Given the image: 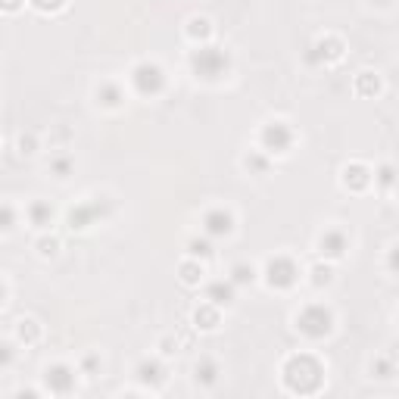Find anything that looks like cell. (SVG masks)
<instances>
[{
  "instance_id": "27",
  "label": "cell",
  "mask_w": 399,
  "mask_h": 399,
  "mask_svg": "<svg viewBox=\"0 0 399 399\" xmlns=\"http://www.w3.org/2000/svg\"><path fill=\"white\" fill-rule=\"evenodd\" d=\"M309 274H312V284H315V287H328L330 281H334V272H330V265H315Z\"/></svg>"
},
{
  "instance_id": "11",
  "label": "cell",
  "mask_w": 399,
  "mask_h": 399,
  "mask_svg": "<svg viewBox=\"0 0 399 399\" xmlns=\"http://www.w3.org/2000/svg\"><path fill=\"white\" fill-rule=\"evenodd\" d=\"M44 384H47V390L50 393H69L75 387V371L69 365H53V368H47L44 371Z\"/></svg>"
},
{
  "instance_id": "29",
  "label": "cell",
  "mask_w": 399,
  "mask_h": 399,
  "mask_svg": "<svg viewBox=\"0 0 399 399\" xmlns=\"http://www.w3.org/2000/svg\"><path fill=\"white\" fill-rule=\"evenodd\" d=\"M35 10H41V12H56V10H62L66 6V0H28Z\"/></svg>"
},
{
  "instance_id": "26",
  "label": "cell",
  "mask_w": 399,
  "mask_h": 399,
  "mask_svg": "<svg viewBox=\"0 0 399 399\" xmlns=\"http://www.w3.org/2000/svg\"><path fill=\"white\" fill-rule=\"evenodd\" d=\"M243 166L249 168L253 175H265L268 172V159L262 153H247V159H243Z\"/></svg>"
},
{
  "instance_id": "19",
  "label": "cell",
  "mask_w": 399,
  "mask_h": 399,
  "mask_svg": "<svg viewBox=\"0 0 399 399\" xmlns=\"http://www.w3.org/2000/svg\"><path fill=\"white\" fill-rule=\"evenodd\" d=\"M193 321H197V328L212 330V328H215V324H218V305H212V303L200 305V309L193 312Z\"/></svg>"
},
{
  "instance_id": "16",
  "label": "cell",
  "mask_w": 399,
  "mask_h": 399,
  "mask_svg": "<svg viewBox=\"0 0 399 399\" xmlns=\"http://www.w3.org/2000/svg\"><path fill=\"white\" fill-rule=\"evenodd\" d=\"M97 100L103 106H109V109H116V106H122L125 94H122V87H118L116 81H103V85L97 87Z\"/></svg>"
},
{
  "instance_id": "12",
  "label": "cell",
  "mask_w": 399,
  "mask_h": 399,
  "mask_svg": "<svg viewBox=\"0 0 399 399\" xmlns=\"http://www.w3.org/2000/svg\"><path fill=\"white\" fill-rule=\"evenodd\" d=\"M343 184H346L349 190H365V187L371 184V168L362 166V162L346 166V168H343Z\"/></svg>"
},
{
  "instance_id": "35",
  "label": "cell",
  "mask_w": 399,
  "mask_h": 399,
  "mask_svg": "<svg viewBox=\"0 0 399 399\" xmlns=\"http://www.w3.org/2000/svg\"><path fill=\"white\" fill-rule=\"evenodd\" d=\"M22 3H25V0H0V10H3V12H16V10H22Z\"/></svg>"
},
{
  "instance_id": "4",
  "label": "cell",
  "mask_w": 399,
  "mask_h": 399,
  "mask_svg": "<svg viewBox=\"0 0 399 399\" xmlns=\"http://www.w3.org/2000/svg\"><path fill=\"white\" fill-rule=\"evenodd\" d=\"M109 212H112V203H109V200H103V197L85 200V203H78V206H72V209H69L66 224H69L72 231H85V228H91V224H97L100 218H106Z\"/></svg>"
},
{
  "instance_id": "33",
  "label": "cell",
  "mask_w": 399,
  "mask_h": 399,
  "mask_svg": "<svg viewBox=\"0 0 399 399\" xmlns=\"http://www.w3.org/2000/svg\"><path fill=\"white\" fill-rule=\"evenodd\" d=\"M19 150H22V153H35V134H22V137H19Z\"/></svg>"
},
{
  "instance_id": "22",
  "label": "cell",
  "mask_w": 399,
  "mask_h": 399,
  "mask_svg": "<svg viewBox=\"0 0 399 399\" xmlns=\"http://www.w3.org/2000/svg\"><path fill=\"white\" fill-rule=\"evenodd\" d=\"M256 281V268L247 265V262H237L234 268H231V284L240 287V284H253Z\"/></svg>"
},
{
  "instance_id": "15",
  "label": "cell",
  "mask_w": 399,
  "mask_h": 399,
  "mask_svg": "<svg viewBox=\"0 0 399 399\" xmlns=\"http://www.w3.org/2000/svg\"><path fill=\"white\" fill-rule=\"evenodd\" d=\"M193 378H197V384H215L218 380V362L209 359V355H203V359L197 362V368H193Z\"/></svg>"
},
{
  "instance_id": "25",
  "label": "cell",
  "mask_w": 399,
  "mask_h": 399,
  "mask_svg": "<svg viewBox=\"0 0 399 399\" xmlns=\"http://www.w3.org/2000/svg\"><path fill=\"white\" fill-rule=\"evenodd\" d=\"M72 168H75V162L69 159V156H53V159H50V172H53L56 178H69Z\"/></svg>"
},
{
  "instance_id": "37",
  "label": "cell",
  "mask_w": 399,
  "mask_h": 399,
  "mask_svg": "<svg viewBox=\"0 0 399 399\" xmlns=\"http://www.w3.org/2000/svg\"><path fill=\"white\" fill-rule=\"evenodd\" d=\"M3 299H6V287L0 284V305H3Z\"/></svg>"
},
{
  "instance_id": "7",
  "label": "cell",
  "mask_w": 399,
  "mask_h": 399,
  "mask_svg": "<svg viewBox=\"0 0 399 399\" xmlns=\"http://www.w3.org/2000/svg\"><path fill=\"white\" fill-rule=\"evenodd\" d=\"M259 143L265 153H287L293 147V128L287 122H268L259 131Z\"/></svg>"
},
{
  "instance_id": "13",
  "label": "cell",
  "mask_w": 399,
  "mask_h": 399,
  "mask_svg": "<svg viewBox=\"0 0 399 399\" xmlns=\"http://www.w3.org/2000/svg\"><path fill=\"white\" fill-rule=\"evenodd\" d=\"M137 380L147 387H159L162 380H166V371H162V365L156 359H143L141 365H137Z\"/></svg>"
},
{
  "instance_id": "23",
  "label": "cell",
  "mask_w": 399,
  "mask_h": 399,
  "mask_svg": "<svg viewBox=\"0 0 399 399\" xmlns=\"http://www.w3.org/2000/svg\"><path fill=\"white\" fill-rule=\"evenodd\" d=\"M37 337H41V328H37L35 318H22V321H19V340H22L25 346H31V343H37Z\"/></svg>"
},
{
  "instance_id": "14",
  "label": "cell",
  "mask_w": 399,
  "mask_h": 399,
  "mask_svg": "<svg viewBox=\"0 0 399 399\" xmlns=\"http://www.w3.org/2000/svg\"><path fill=\"white\" fill-rule=\"evenodd\" d=\"M206 299H209L212 305H231L234 303V284H224V281H212L209 287H206Z\"/></svg>"
},
{
  "instance_id": "36",
  "label": "cell",
  "mask_w": 399,
  "mask_h": 399,
  "mask_svg": "<svg viewBox=\"0 0 399 399\" xmlns=\"http://www.w3.org/2000/svg\"><path fill=\"white\" fill-rule=\"evenodd\" d=\"M97 365H100L97 355H85V362H81V368H85V371H97Z\"/></svg>"
},
{
  "instance_id": "17",
  "label": "cell",
  "mask_w": 399,
  "mask_h": 399,
  "mask_svg": "<svg viewBox=\"0 0 399 399\" xmlns=\"http://www.w3.org/2000/svg\"><path fill=\"white\" fill-rule=\"evenodd\" d=\"M28 218L35 228H47V224L53 222V206L44 203V200H35V203L28 206Z\"/></svg>"
},
{
  "instance_id": "32",
  "label": "cell",
  "mask_w": 399,
  "mask_h": 399,
  "mask_svg": "<svg viewBox=\"0 0 399 399\" xmlns=\"http://www.w3.org/2000/svg\"><path fill=\"white\" fill-rule=\"evenodd\" d=\"M374 371H378V378H393L396 365H393V359H380L378 365H374Z\"/></svg>"
},
{
  "instance_id": "20",
  "label": "cell",
  "mask_w": 399,
  "mask_h": 399,
  "mask_svg": "<svg viewBox=\"0 0 399 399\" xmlns=\"http://www.w3.org/2000/svg\"><path fill=\"white\" fill-rule=\"evenodd\" d=\"M187 35L193 37V41H209L212 35V22L206 16H193L190 22H187Z\"/></svg>"
},
{
  "instance_id": "1",
  "label": "cell",
  "mask_w": 399,
  "mask_h": 399,
  "mask_svg": "<svg viewBox=\"0 0 399 399\" xmlns=\"http://www.w3.org/2000/svg\"><path fill=\"white\" fill-rule=\"evenodd\" d=\"M324 380V365L309 353H299V355H290L284 362V387L290 393H315Z\"/></svg>"
},
{
  "instance_id": "31",
  "label": "cell",
  "mask_w": 399,
  "mask_h": 399,
  "mask_svg": "<svg viewBox=\"0 0 399 399\" xmlns=\"http://www.w3.org/2000/svg\"><path fill=\"white\" fill-rule=\"evenodd\" d=\"M37 249H41V256H56V249H60V240H56V237H44V240L37 243Z\"/></svg>"
},
{
  "instance_id": "9",
  "label": "cell",
  "mask_w": 399,
  "mask_h": 399,
  "mask_svg": "<svg viewBox=\"0 0 399 399\" xmlns=\"http://www.w3.org/2000/svg\"><path fill=\"white\" fill-rule=\"evenodd\" d=\"M318 249H321L324 259H343V256H346V249H349L346 231H340V228L324 231L321 240H318Z\"/></svg>"
},
{
  "instance_id": "38",
  "label": "cell",
  "mask_w": 399,
  "mask_h": 399,
  "mask_svg": "<svg viewBox=\"0 0 399 399\" xmlns=\"http://www.w3.org/2000/svg\"><path fill=\"white\" fill-rule=\"evenodd\" d=\"M378 3H390V0H378Z\"/></svg>"
},
{
  "instance_id": "3",
  "label": "cell",
  "mask_w": 399,
  "mask_h": 399,
  "mask_svg": "<svg viewBox=\"0 0 399 399\" xmlns=\"http://www.w3.org/2000/svg\"><path fill=\"white\" fill-rule=\"evenodd\" d=\"M296 330L309 340H321L334 330V312L324 303H309L303 312L296 315Z\"/></svg>"
},
{
  "instance_id": "28",
  "label": "cell",
  "mask_w": 399,
  "mask_h": 399,
  "mask_svg": "<svg viewBox=\"0 0 399 399\" xmlns=\"http://www.w3.org/2000/svg\"><path fill=\"white\" fill-rule=\"evenodd\" d=\"M16 224V209L10 203H0V231H10Z\"/></svg>"
},
{
  "instance_id": "10",
  "label": "cell",
  "mask_w": 399,
  "mask_h": 399,
  "mask_svg": "<svg viewBox=\"0 0 399 399\" xmlns=\"http://www.w3.org/2000/svg\"><path fill=\"white\" fill-rule=\"evenodd\" d=\"M203 231L209 237H228L234 231V215L228 209H209L203 215Z\"/></svg>"
},
{
  "instance_id": "30",
  "label": "cell",
  "mask_w": 399,
  "mask_h": 399,
  "mask_svg": "<svg viewBox=\"0 0 399 399\" xmlns=\"http://www.w3.org/2000/svg\"><path fill=\"white\" fill-rule=\"evenodd\" d=\"M16 362V346L12 343H6V340H0V365H12Z\"/></svg>"
},
{
  "instance_id": "18",
  "label": "cell",
  "mask_w": 399,
  "mask_h": 399,
  "mask_svg": "<svg viewBox=\"0 0 399 399\" xmlns=\"http://www.w3.org/2000/svg\"><path fill=\"white\" fill-rule=\"evenodd\" d=\"M178 278H181V284H187V287L200 284V278H203V265H200V259H187V262H181Z\"/></svg>"
},
{
  "instance_id": "6",
  "label": "cell",
  "mask_w": 399,
  "mask_h": 399,
  "mask_svg": "<svg viewBox=\"0 0 399 399\" xmlns=\"http://www.w3.org/2000/svg\"><path fill=\"white\" fill-rule=\"evenodd\" d=\"M131 85L141 97H156V94L166 91V72L156 62H137L134 72H131Z\"/></svg>"
},
{
  "instance_id": "2",
  "label": "cell",
  "mask_w": 399,
  "mask_h": 399,
  "mask_svg": "<svg viewBox=\"0 0 399 399\" xmlns=\"http://www.w3.org/2000/svg\"><path fill=\"white\" fill-rule=\"evenodd\" d=\"M190 69L197 78L218 81L231 72V56H228V50L215 47V44H200V47L190 53Z\"/></svg>"
},
{
  "instance_id": "34",
  "label": "cell",
  "mask_w": 399,
  "mask_h": 399,
  "mask_svg": "<svg viewBox=\"0 0 399 399\" xmlns=\"http://www.w3.org/2000/svg\"><path fill=\"white\" fill-rule=\"evenodd\" d=\"M378 181H380L384 187H393V166H384V168H380V172H378Z\"/></svg>"
},
{
  "instance_id": "5",
  "label": "cell",
  "mask_w": 399,
  "mask_h": 399,
  "mask_svg": "<svg viewBox=\"0 0 399 399\" xmlns=\"http://www.w3.org/2000/svg\"><path fill=\"white\" fill-rule=\"evenodd\" d=\"M265 281L268 287H274V290H287V287H293L299 281V265L290 259V256H272V259L265 262Z\"/></svg>"
},
{
  "instance_id": "8",
  "label": "cell",
  "mask_w": 399,
  "mask_h": 399,
  "mask_svg": "<svg viewBox=\"0 0 399 399\" xmlns=\"http://www.w3.org/2000/svg\"><path fill=\"white\" fill-rule=\"evenodd\" d=\"M343 56V41L340 37H318L309 50H305V62L309 66H328Z\"/></svg>"
},
{
  "instance_id": "21",
  "label": "cell",
  "mask_w": 399,
  "mask_h": 399,
  "mask_svg": "<svg viewBox=\"0 0 399 399\" xmlns=\"http://www.w3.org/2000/svg\"><path fill=\"white\" fill-rule=\"evenodd\" d=\"M380 91V81L374 72H359V78H355V94H362V97H371V94Z\"/></svg>"
},
{
  "instance_id": "24",
  "label": "cell",
  "mask_w": 399,
  "mask_h": 399,
  "mask_svg": "<svg viewBox=\"0 0 399 399\" xmlns=\"http://www.w3.org/2000/svg\"><path fill=\"white\" fill-rule=\"evenodd\" d=\"M187 253H190V259H209V256H212V243L193 237V240H187Z\"/></svg>"
}]
</instances>
